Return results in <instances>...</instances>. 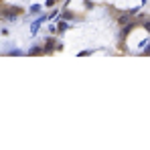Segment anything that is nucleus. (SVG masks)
<instances>
[{
  "label": "nucleus",
  "instance_id": "3",
  "mask_svg": "<svg viewBox=\"0 0 150 150\" xmlns=\"http://www.w3.org/2000/svg\"><path fill=\"white\" fill-rule=\"evenodd\" d=\"M128 18H130L128 14H122V16L118 18V23H120V25H126V23H128Z\"/></svg>",
  "mask_w": 150,
  "mask_h": 150
},
{
  "label": "nucleus",
  "instance_id": "8",
  "mask_svg": "<svg viewBox=\"0 0 150 150\" xmlns=\"http://www.w3.org/2000/svg\"><path fill=\"white\" fill-rule=\"evenodd\" d=\"M55 4V0H47V6H53Z\"/></svg>",
  "mask_w": 150,
  "mask_h": 150
},
{
  "label": "nucleus",
  "instance_id": "6",
  "mask_svg": "<svg viewBox=\"0 0 150 150\" xmlns=\"http://www.w3.org/2000/svg\"><path fill=\"white\" fill-rule=\"evenodd\" d=\"M63 16H65V18H73V12H69V10H65V12H63Z\"/></svg>",
  "mask_w": 150,
  "mask_h": 150
},
{
  "label": "nucleus",
  "instance_id": "2",
  "mask_svg": "<svg viewBox=\"0 0 150 150\" xmlns=\"http://www.w3.org/2000/svg\"><path fill=\"white\" fill-rule=\"evenodd\" d=\"M55 47H57V45H55V41H53V39H49V41H47V45H45V51H53Z\"/></svg>",
  "mask_w": 150,
  "mask_h": 150
},
{
  "label": "nucleus",
  "instance_id": "4",
  "mask_svg": "<svg viewBox=\"0 0 150 150\" xmlns=\"http://www.w3.org/2000/svg\"><path fill=\"white\" fill-rule=\"evenodd\" d=\"M130 31H132V25H126V27H124V31H122V37H126Z\"/></svg>",
  "mask_w": 150,
  "mask_h": 150
},
{
  "label": "nucleus",
  "instance_id": "7",
  "mask_svg": "<svg viewBox=\"0 0 150 150\" xmlns=\"http://www.w3.org/2000/svg\"><path fill=\"white\" fill-rule=\"evenodd\" d=\"M65 29H67V25H65V23H61V25H59V33H63Z\"/></svg>",
  "mask_w": 150,
  "mask_h": 150
},
{
  "label": "nucleus",
  "instance_id": "5",
  "mask_svg": "<svg viewBox=\"0 0 150 150\" xmlns=\"http://www.w3.org/2000/svg\"><path fill=\"white\" fill-rule=\"evenodd\" d=\"M39 53H43L41 47H33V49H31V55H39Z\"/></svg>",
  "mask_w": 150,
  "mask_h": 150
},
{
  "label": "nucleus",
  "instance_id": "1",
  "mask_svg": "<svg viewBox=\"0 0 150 150\" xmlns=\"http://www.w3.org/2000/svg\"><path fill=\"white\" fill-rule=\"evenodd\" d=\"M18 12H20V8H8V10H4V12H2V16H4V18H8V20H16Z\"/></svg>",
  "mask_w": 150,
  "mask_h": 150
}]
</instances>
